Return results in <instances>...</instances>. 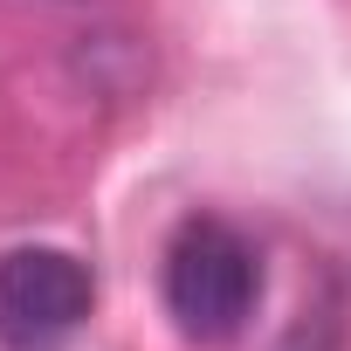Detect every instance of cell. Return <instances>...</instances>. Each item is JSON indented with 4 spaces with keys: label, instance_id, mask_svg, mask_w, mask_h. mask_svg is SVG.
<instances>
[{
    "label": "cell",
    "instance_id": "obj_2",
    "mask_svg": "<svg viewBox=\"0 0 351 351\" xmlns=\"http://www.w3.org/2000/svg\"><path fill=\"white\" fill-rule=\"evenodd\" d=\"M97 282L69 248L0 255V351H62L90 324Z\"/></svg>",
    "mask_w": 351,
    "mask_h": 351
},
{
    "label": "cell",
    "instance_id": "obj_1",
    "mask_svg": "<svg viewBox=\"0 0 351 351\" xmlns=\"http://www.w3.org/2000/svg\"><path fill=\"white\" fill-rule=\"evenodd\" d=\"M158 289H165V317L180 324L186 344H228L248 330L262 303V255L221 214H186L165 241Z\"/></svg>",
    "mask_w": 351,
    "mask_h": 351
}]
</instances>
